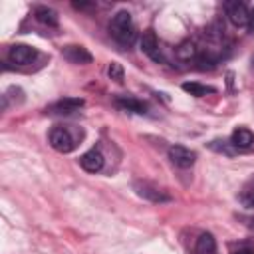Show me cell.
I'll return each instance as SVG.
<instances>
[{
  "label": "cell",
  "instance_id": "obj_9",
  "mask_svg": "<svg viewBox=\"0 0 254 254\" xmlns=\"http://www.w3.org/2000/svg\"><path fill=\"white\" fill-rule=\"evenodd\" d=\"M79 165H81L87 173H97V171L103 169V155H101L97 149H91V151H87V153L81 155Z\"/></svg>",
  "mask_w": 254,
  "mask_h": 254
},
{
  "label": "cell",
  "instance_id": "obj_18",
  "mask_svg": "<svg viewBox=\"0 0 254 254\" xmlns=\"http://www.w3.org/2000/svg\"><path fill=\"white\" fill-rule=\"evenodd\" d=\"M210 149H214V151H220V153H224V155H234V145L230 143V141H212L210 143Z\"/></svg>",
  "mask_w": 254,
  "mask_h": 254
},
{
  "label": "cell",
  "instance_id": "obj_13",
  "mask_svg": "<svg viewBox=\"0 0 254 254\" xmlns=\"http://www.w3.org/2000/svg\"><path fill=\"white\" fill-rule=\"evenodd\" d=\"M194 252L196 254H214L216 252V240L210 232H202L196 240V246H194Z\"/></svg>",
  "mask_w": 254,
  "mask_h": 254
},
{
  "label": "cell",
  "instance_id": "obj_15",
  "mask_svg": "<svg viewBox=\"0 0 254 254\" xmlns=\"http://www.w3.org/2000/svg\"><path fill=\"white\" fill-rule=\"evenodd\" d=\"M34 16H36L38 22H42V24H46V26H58V14H56L52 8L40 6V8H36Z\"/></svg>",
  "mask_w": 254,
  "mask_h": 254
},
{
  "label": "cell",
  "instance_id": "obj_16",
  "mask_svg": "<svg viewBox=\"0 0 254 254\" xmlns=\"http://www.w3.org/2000/svg\"><path fill=\"white\" fill-rule=\"evenodd\" d=\"M183 89H185L187 93L194 95V97H202V95H206V93H214V91H216L214 87L202 85V83H196V81H187V83H183Z\"/></svg>",
  "mask_w": 254,
  "mask_h": 254
},
{
  "label": "cell",
  "instance_id": "obj_11",
  "mask_svg": "<svg viewBox=\"0 0 254 254\" xmlns=\"http://www.w3.org/2000/svg\"><path fill=\"white\" fill-rule=\"evenodd\" d=\"M230 143L236 147V149H250L252 143H254V135L250 129H244V127H238L232 131V137H230Z\"/></svg>",
  "mask_w": 254,
  "mask_h": 254
},
{
  "label": "cell",
  "instance_id": "obj_12",
  "mask_svg": "<svg viewBox=\"0 0 254 254\" xmlns=\"http://www.w3.org/2000/svg\"><path fill=\"white\" fill-rule=\"evenodd\" d=\"M115 101H117V105H121L127 111H133V113H145L147 111V103L137 99V97H131V95H119Z\"/></svg>",
  "mask_w": 254,
  "mask_h": 254
},
{
  "label": "cell",
  "instance_id": "obj_21",
  "mask_svg": "<svg viewBox=\"0 0 254 254\" xmlns=\"http://www.w3.org/2000/svg\"><path fill=\"white\" fill-rule=\"evenodd\" d=\"M246 204H254V189L250 190V198H246Z\"/></svg>",
  "mask_w": 254,
  "mask_h": 254
},
{
  "label": "cell",
  "instance_id": "obj_2",
  "mask_svg": "<svg viewBox=\"0 0 254 254\" xmlns=\"http://www.w3.org/2000/svg\"><path fill=\"white\" fill-rule=\"evenodd\" d=\"M48 141L52 145V149H56L58 153H71L75 149V137L71 135V131L67 127H54L48 135Z\"/></svg>",
  "mask_w": 254,
  "mask_h": 254
},
{
  "label": "cell",
  "instance_id": "obj_20",
  "mask_svg": "<svg viewBox=\"0 0 254 254\" xmlns=\"http://www.w3.org/2000/svg\"><path fill=\"white\" fill-rule=\"evenodd\" d=\"M234 254H254V250L252 248H238Z\"/></svg>",
  "mask_w": 254,
  "mask_h": 254
},
{
  "label": "cell",
  "instance_id": "obj_1",
  "mask_svg": "<svg viewBox=\"0 0 254 254\" xmlns=\"http://www.w3.org/2000/svg\"><path fill=\"white\" fill-rule=\"evenodd\" d=\"M109 34L119 42V44H133L135 40V26L131 20V14L127 10H119L111 22H109Z\"/></svg>",
  "mask_w": 254,
  "mask_h": 254
},
{
  "label": "cell",
  "instance_id": "obj_6",
  "mask_svg": "<svg viewBox=\"0 0 254 254\" xmlns=\"http://www.w3.org/2000/svg\"><path fill=\"white\" fill-rule=\"evenodd\" d=\"M226 16L234 26H248L250 12L244 2H226Z\"/></svg>",
  "mask_w": 254,
  "mask_h": 254
},
{
  "label": "cell",
  "instance_id": "obj_19",
  "mask_svg": "<svg viewBox=\"0 0 254 254\" xmlns=\"http://www.w3.org/2000/svg\"><path fill=\"white\" fill-rule=\"evenodd\" d=\"M248 30L254 32V10L250 12V18H248Z\"/></svg>",
  "mask_w": 254,
  "mask_h": 254
},
{
  "label": "cell",
  "instance_id": "obj_3",
  "mask_svg": "<svg viewBox=\"0 0 254 254\" xmlns=\"http://www.w3.org/2000/svg\"><path fill=\"white\" fill-rule=\"evenodd\" d=\"M169 159L173 165L181 167V169H189L194 165V159H196V153L183 147V145H173L169 147Z\"/></svg>",
  "mask_w": 254,
  "mask_h": 254
},
{
  "label": "cell",
  "instance_id": "obj_4",
  "mask_svg": "<svg viewBox=\"0 0 254 254\" xmlns=\"http://www.w3.org/2000/svg\"><path fill=\"white\" fill-rule=\"evenodd\" d=\"M36 56H38V52H36L32 46H26V44H14V46L10 48V52H8L10 62H14V64H18V65H28V64H32V62L36 60Z\"/></svg>",
  "mask_w": 254,
  "mask_h": 254
},
{
  "label": "cell",
  "instance_id": "obj_10",
  "mask_svg": "<svg viewBox=\"0 0 254 254\" xmlns=\"http://www.w3.org/2000/svg\"><path fill=\"white\" fill-rule=\"evenodd\" d=\"M81 105H83V99H81V97H64V99L52 103L48 109H50L52 113H71V111L79 109Z\"/></svg>",
  "mask_w": 254,
  "mask_h": 254
},
{
  "label": "cell",
  "instance_id": "obj_14",
  "mask_svg": "<svg viewBox=\"0 0 254 254\" xmlns=\"http://www.w3.org/2000/svg\"><path fill=\"white\" fill-rule=\"evenodd\" d=\"M175 54H177V58H179V60H183V62H190L192 58H196V56H198V50H196L194 42L185 40V42H181V44L177 46Z\"/></svg>",
  "mask_w": 254,
  "mask_h": 254
},
{
  "label": "cell",
  "instance_id": "obj_8",
  "mask_svg": "<svg viewBox=\"0 0 254 254\" xmlns=\"http://www.w3.org/2000/svg\"><path fill=\"white\" fill-rule=\"evenodd\" d=\"M62 56L71 64H89L93 60L91 54L83 46H64L62 48Z\"/></svg>",
  "mask_w": 254,
  "mask_h": 254
},
{
  "label": "cell",
  "instance_id": "obj_7",
  "mask_svg": "<svg viewBox=\"0 0 254 254\" xmlns=\"http://www.w3.org/2000/svg\"><path fill=\"white\" fill-rule=\"evenodd\" d=\"M141 50L143 54H147L151 60L155 62H163V56H161V50H159V40L153 32H145L141 36Z\"/></svg>",
  "mask_w": 254,
  "mask_h": 254
},
{
  "label": "cell",
  "instance_id": "obj_5",
  "mask_svg": "<svg viewBox=\"0 0 254 254\" xmlns=\"http://www.w3.org/2000/svg\"><path fill=\"white\" fill-rule=\"evenodd\" d=\"M135 190H137L139 196H143V198H147L151 202H169L171 200V196L165 190L157 189L151 183H135Z\"/></svg>",
  "mask_w": 254,
  "mask_h": 254
},
{
  "label": "cell",
  "instance_id": "obj_17",
  "mask_svg": "<svg viewBox=\"0 0 254 254\" xmlns=\"http://www.w3.org/2000/svg\"><path fill=\"white\" fill-rule=\"evenodd\" d=\"M107 75H109V79H113L117 83H123V67H121V64L111 62L109 67H107Z\"/></svg>",
  "mask_w": 254,
  "mask_h": 254
}]
</instances>
